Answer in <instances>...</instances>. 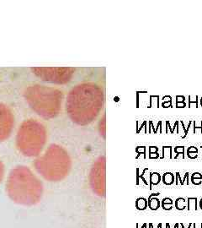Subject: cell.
Wrapping results in <instances>:
<instances>
[{"mask_svg": "<svg viewBox=\"0 0 202 228\" xmlns=\"http://www.w3.org/2000/svg\"><path fill=\"white\" fill-rule=\"evenodd\" d=\"M36 75L42 78L43 80L57 84H64L69 81L73 74L72 68H36Z\"/></svg>", "mask_w": 202, "mask_h": 228, "instance_id": "8992f818", "label": "cell"}, {"mask_svg": "<svg viewBox=\"0 0 202 228\" xmlns=\"http://www.w3.org/2000/svg\"><path fill=\"white\" fill-rule=\"evenodd\" d=\"M194 228H196V227H195V226H194ZM201 228H202V224H201Z\"/></svg>", "mask_w": 202, "mask_h": 228, "instance_id": "f546056e", "label": "cell"}, {"mask_svg": "<svg viewBox=\"0 0 202 228\" xmlns=\"http://www.w3.org/2000/svg\"><path fill=\"white\" fill-rule=\"evenodd\" d=\"M161 206L160 200L156 197H152L150 199H148V207L152 210H157Z\"/></svg>", "mask_w": 202, "mask_h": 228, "instance_id": "9c48e42d", "label": "cell"}, {"mask_svg": "<svg viewBox=\"0 0 202 228\" xmlns=\"http://www.w3.org/2000/svg\"><path fill=\"white\" fill-rule=\"evenodd\" d=\"M136 206H137V209L139 210H145L148 207V201L145 198H139L137 199Z\"/></svg>", "mask_w": 202, "mask_h": 228, "instance_id": "30bf717a", "label": "cell"}, {"mask_svg": "<svg viewBox=\"0 0 202 228\" xmlns=\"http://www.w3.org/2000/svg\"><path fill=\"white\" fill-rule=\"evenodd\" d=\"M201 105H202V98H201Z\"/></svg>", "mask_w": 202, "mask_h": 228, "instance_id": "4dcf8cb0", "label": "cell"}, {"mask_svg": "<svg viewBox=\"0 0 202 228\" xmlns=\"http://www.w3.org/2000/svg\"><path fill=\"white\" fill-rule=\"evenodd\" d=\"M103 101L102 90L95 84L84 83L70 91L66 108L70 118L75 123L86 125L98 116Z\"/></svg>", "mask_w": 202, "mask_h": 228, "instance_id": "6da1fadb", "label": "cell"}, {"mask_svg": "<svg viewBox=\"0 0 202 228\" xmlns=\"http://www.w3.org/2000/svg\"><path fill=\"white\" fill-rule=\"evenodd\" d=\"M161 204H173V200L169 198H164Z\"/></svg>", "mask_w": 202, "mask_h": 228, "instance_id": "ac0fdd59", "label": "cell"}, {"mask_svg": "<svg viewBox=\"0 0 202 228\" xmlns=\"http://www.w3.org/2000/svg\"><path fill=\"white\" fill-rule=\"evenodd\" d=\"M200 208L202 209V204H200Z\"/></svg>", "mask_w": 202, "mask_h": 228, "instance_id": "f1b7e54d", "label": "cell"}, {"mask_svg": "<svg viewBox=\"0 0 202 228\" xmlns=\"http://www.w3.org/2000/svg\"><path fill=\"white\" fill-rule=\"evenodd\" d=\"M137 151L138 152L139 155L141 154H143L144 155V158H147V156H146V147L145 146H139L137 148Z\"/></svg>", "mask_w": 202, "mask_h": 228, "instance_id": "e0dca14e", "label": "cell"}, {"mask_svg": "<svg viewBox=\"0 0 202 228\" xmlns=\"http://www.w3.org/2000/svg\"><path fill=\"white\" fill-rule=\"evenodd\" d=\"M160 194L159 193H158V194H150L149 195V197H148V199H150L151 198H152V197H156V196H158Z\"/></svg>", "mask_w": 202, "mask_h": 228, "instance_id": "484cf974", "label": "cell"}, {"mask_svg": "<svg viewBox=\"0 0 202 228\" xmlns=\"http://www.w3.org/2000/svg\"><path fill=\"white\" fill-rule=\"evenodd\" d=\"M192 225H193V224H192V223H190V224H189V227H188V228L191 227V226H192Z\"/></svg>", "mask_w": 202, "mask_h": 228, "instance_id": "4316f807", "label": "cell"}, {"mask_svg": "<svg viewBox=\"0 0 202 228\" xmlns=\"http://www.w3.org/2000/svg\"><path fill=\"white\" fill-rule=\"evenodd\" d=\"M147 171V168H145L144 170H143V172H142V174L141 175V178H142V180L143 181V183L146 184V185H148V183L147 182V180H146L145 178H144V174H145L146 171Z\"/></svg>", "mask_w": 202, "mask_h": 228, "instance_id": "44dd1931", "label": "cell"}, {"mask_svg": "<svg viewBox=\"0 0 202 228\" xmlns=\"http://www.w3.org/2000/svg\"><path fill=\"white\" fill-rule=\"evenodd\" d=\"M201 178L202 175L201 173H199V172L194 173V174L192 175V177H191V179H201Z\"/></svg>", "mask_w": 202, "mask_h": 228, "instance_id": "d6986e66", "label": "cell"}, {"mask_svg": "<svg viewBox=\"0 0 202 228\" xmlns=\"http://www.w3.org/2000/svg\"><path fill=\"white\" fill-rule=\"evenodd\" d=\"M6 193L15 204L33 206L41 201L43 184L25 166H18L9 172L6 183Z\"/></svg>", "mask_w": 202, "mask_h": 228, "instance_id": "7a4b0ae2", "label": "cell"}, {"mask_svg": "<svg viewBox=\"0 0 202 228\" xmlns=\"http://www.w3.org/2000/svg\"><path fill=\"white\" fill-rule=\"evenodd\" d=\"M184 148L183 146H178V147H175L174 151L176 152V154H177L176 156H175V158H176L179 155H180V154H182V155H183V157H184Z\"/></svg>", "mask_w": 202, "mask_h": 228, "instance_id": "2e32d148", "label": "cell"}, {"mask_svg": "<svg viewBox=\"0 0 202 228\" xmlns=\"http://www.w3.org/2000/svg\"><path fill=\"white\" fill-rule=\"evenodd\" d=\"M25 97L32 109L45 118H54L60 112L63 95L57 89L32 85L26 89Z\"/></svg>", "mask_w": 202, "mask_h": 228, "instance_id": "277c9868", "label": "cell"}, {"mask_svg": "<svg viewBox=\"0 0 202 228\" xmlns=\"http://www.w3.org/2000/svg\"><path fill=\"white\" fill-rule=\"evenodd\" d=\"M187 204H186V201L185 199L183 198H179L177 199L175 201V208L178 210H183L186 208Z\"/></svg>", "mask_w": 202, "mask_h": 228, "instance_id": "4fadbf2b", "label": "cell"}, {"mask_svg": "<svg viewBox=\"0 0 202 228\" xmlns=\"http://www.w3.org/2000/svg\"><path fill=\"white\" fill-rule=\"evenodd\" d=\"M14 118L5 105L0 104V142L6 140L12 133Z\"/></svg>", "mask_w": 202, "mask_h": 228, "instance_id": "ba28073f", "label": "cell"}, {"mask_svg": "<svg viewBox=\"0 0 202 228\" xmlns=\"http://www.w3.org/2000/svg\"><path fill=\"white\" fill-rule=\"evenodd\" d=\"M187 209L188 210L197 209V199L196 198H188V202H187Z\"/></svg>", "mask_w": 202, "mask_h": 228, "instance_id": "5bb4252c", "label": "cell"}, {"mask_svg": "<svg viewBox=\"0 0 202 228\" xmlns=\"http://www.w3.org/2000/svg\"><path fill=\"white\" fill-rule=\"evenodd\" d=\"M162 177L158 172H152L150 175V189H152V185H158L161 182Z\"/></svg>", "mask_w": 202, "mask_h": 228, "instance_id": "8fae6325", "label": "cell"}, {"mask_svg": "<svg viewBox=\"0 0 202 228\" xmlns=\"http://www.w3.org/2000/svg\"><path fill=\"white\" fill-rule=\"evenodd\" d=\"M200 204H202V199H201V201H200Z\"/></svg>", "mask_w": 202, "mask_h": 228, "instance_id": "83f0119b", "label": "cell"}, {"mask_svg": "<svg viewBox=\"0 0 202 228\" xmlns=\"http://www.w3.org/2000/svg\"><path fill=\"white\" fill-rule=\"evenodd\" d=\"M90 184L97 195H105V159L104 156L97 160L91 170Z\"/></svg>", "mask_w": 202, "mask_h": 228, "instance_id": "52a82bcc", "label": "cell"}, {"mask_svg": "<svg viewBox=\"0 0 202 228\" xmlns=\"http://www.w3.org/2000/svg\"><path fill=\"white\" fill-rule=\"evenodd\" d=\"M46 139V130L41 123L33 119L26 120L18 130L16 147L25 156H38L44 148Z\"/></svg>", "mask_w": 202, "mask_h": 228, "instance_id": "5b68a950", "label": "cell"}, {"mask_svg": "<svg viewBox=\"0 0 202 228\" xmlns=\"http://www.w3.org/2000/svg\"><path fill=\"white\" fill-rule=\"evenodd\" d=\"M201 179H191L192 183L194 184H196V185H199V184H201Z\"/></svg>", "mask_w": 202, "mask_h": 228, "instance_id": "d4e9b609", "label": "cell"}, {"mask_svg": "<svg viewBox=\"0 0 202 228\" xmlns=\"http://www.w3.org/2000/svg\"><path fill=\"white\" fill-rule=\"evenodd\" d=\"M158 152H154V153H149V158L154 159V158H158Z\"/></svg>", "mask_w": 202, "mask_h": 228, "instance_id": "7402d4cb", "label": "cell"}, {"mask_svg": "<svg viewBox=\"0 0 202 228\" xmlns=\"http://www.w3.org/2000/svg\"><path fill=\"white\" fill-rule=\"evenodd\" d=\"M162 179H163V183L164 184L171 185V184H174V176L171 172H166V173H164V175H163Z\"/></svg>", "mask_w": 202, "mask_h": 228, "instance_id": "7c38bea8", "label": "cell"}, {"mask_svg": "<svg viewBox=\"0 0 202 228\" xmlns=\"http://www.w3.org/2000/svg\"><path fill=\"white\" fill-rule=\"evenodd\" d=\"M71 165V159L66 150L53 144L36 160L35 168L46 180L59 182L68 175Z\"/></svg>", "mask_w": 202, "mask_h": 228, "instance_id": "3957f363", "label": "cell"}, {"mask_svg": "<svg viewBox=\"0 0 202 228\" xmlns=\"http://www.w3.org/2000/svg\"><path fill=\"white\" fill-rule=\"evenodd\" d=\"M187 152H196V153H198V150L196 149V147H194V146H191V147H189V149H188Z\"/></svg>", "mask_w": 202, "mask_h": 228, "instance_id": "cb8c5ba5", "label": "cell"}, {"mask_svg": "<svg viewBox=\"0 0 202 228\" xmlns=\"http://www.w3.org/2000/svg\"><path fill=\"white\" fill-rule=\"evenodd\" d=\"M162 208L164 210H170L173 208V204H162Z\"/></svg>", "mask_w": 202, "mask_h": 228, "instance_id": "ffe728a7", "label": "cell"}, {"mask_svg": "<svg viewBox=\"0 0 202 228\" xmlns=\"http://www.w3.org/2000/svg\"><path fill=\"white\" fill-rule=\"evenodd\" d=\"M4 177V166L3 164L2 161L0 160V184L2 183Z\"/></svg>", "mask_w": 202, "mask_h": 228, "instance_id": "9a60e30c", "label": "cell"}, {"mask_svg": "<svg viewBox=\"0 0 202 228\" xmlns=\"http://www.w3.org/2000/svg\"><path fill=\"white\" fill-rule=\"evenodd\" d=\"M158 147H154V146H151L149 148V153H154V152H158Z\"/></svg>", "mask_w": 202, "mask_h": 228, "instance_id": "603a6c76", "label": "cell"}]
</instances>
